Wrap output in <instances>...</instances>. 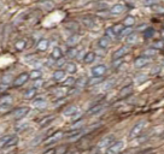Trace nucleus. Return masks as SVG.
<instances>
[{"label": "nucleus", "instance_id": "f257e3e1", "mask_svg": "<svg viewBox=\"0 0 164 154\" xmlns=\"http://www.w3.org/2000/svg\"><path fill=\"white\" fill-rule=\"evenodd\" d=\"M145 127H146V122H145V121H140V122H138V123L133 127V129L130 130V133H129V139H130V140H133V139L139 137V136L141 135L143 130L145 129Z\"/></svg>", "mask_w": 164, "mask_h": 154}, {"label": "nucleus", "instance_id": "f03ea898", "mask_svg": "<svg viewBox=\"0 0 164 154\" xmlns=\"http://www.w3.org/2000/svg\"><path fill=\"white\" fill-rule=\"evenodd\" d=\"M64 137V133L63 131H57V133H54V134H52V135H50V136H47L45 140H44V145L45 146H48V145H53V143H56V142H58L61 139H63Z\"/></svg>", "mask_w": 164, "mask_h": 154}, {"label": "nucleus", "instance_id": "7ed1b4c3", "mask_svg": "<svg viewBox=\"0 0 164 154\" xmlns=\"http://www.w3.org/2000/svg\"><path fill=\"white\" fill-rule=\"evenodd\" d=\"M123 146H124L123 141H115L113 143H111V145L106 148L105 154H118L122 151Z\"/></svg>", "mask_w": 164, "mask_h": 154}, {"label": "nucleus", "instance_id": "20e7f679", "mask_svg": "<svg viewBox=\"0 0 164 154\" xmlns=\"http://www.w3.org/2000/svg\"><path fill=\"white\" fill-rule=\"evenodd\" d=\"M92 75L93 77H103L106 72V65L104 64H99V65H95L92 68Z\"/></svg>", "mask_w": 164, "mask_h": 154}, {"label": "nucleus", "instance_id": "39448f33", "mask_svg": "<svg viewBox=\"0 0 164 154\" xmlns=\"http://www.w3.org/2000/svg\"><path fill=\"white\" fill-rule=\"evenodd\" d=\"M28 80H29V74L23 72V74H21L19 76H17V77L13 80L12 86H13V87H21V86H23Z\"/></svg>", "mask_w": 164, "mask_h": 154}, {"label": "nucleus", "instance_id": "423d86ee", "mask_svg": "<svg viewBox=\"0 0 164 154\" xmlns=\"http://www.w3.org/2000/svg\"><path fill=\"white\" fill-rule=\"evenodd\" d=\"M115 142V136L113 135H107V136H105V137H103L100 141H99V143H98V148H107L111 143H113Z\"/></svg>", "mask_w": 164, "mask_h": 154}, {"label": "nucleus", "instance_id": "0eeeda50", "mask_svg": "<svg viewBox=\"0 0 164 154\" xmlns=\"http://www.w3.org/2000/svg\"><path fill=\"white\" fill-rule=\"evenodd\" d=\"M128 52H129V47H128V46H122V47H120V48L112 54V58H113V60L122 59Z\"/></svg>", "mask_w": 164, "mask_h": 154}, {"label": "nucleus", "instance_id": "6e6552de", "mask_svg": "<svg viewBox=\"0 0 164 154\" xmlns=\"http://www.w3.org/2000/svg\"><path fill=\"white\" fill-rule=\"evenodd\" d=\"M28 112H29V107H19V108H16L12 111V116L16 119H21V118L25 117L28 115Z\"/></svg>", "mask_w": 164, "mask_h": 154}, {"label": "nucleus", "instance_id": "1a4fd4ad", "mask_svg": "<svg viewBox=\"0 0 164 154\" xmlns=\"http://www.w3.org/2000/svg\"><path fill=\"white\" fill-rule=\"evenodd\" d=\"M150 63V58H147V57H138L135 60H134V66L136 68V69H141V68H144L145 65H147Z\"/></svg>", "mask_w": 164, "mask_h": 154}, {"label": "nucleus", "instance_id": "9d476101", "mask_svg": "<svg viewBox=\"0 0 164 154\" xmlns=\"http://www.w3.org/2000/svg\"><path fill=\"white\" fill-rule=\"evenodd\" d=\"M124 11V5H122V4H116V5H113L111 8H110V14H112V16H118V14H121L122 12Z\"/></svg>", "mask_w": 164, "mask_h": 154}, {"label": "nucleus", "instance_id": "9b49d317", "mask_svg": "<svg viewBox=\"0 0 164 154\" xmlns=\"http://www.w3.org/2000/svg\"><path fill=\"white\" fill-rule=\"evenodd\" d=\"M50 46V40L48 39H41L39 40L38 45H36V49L40 51V52H45Z\"/></svg>", "mask_w": 164, "mask_h": 154}, {"label": "nucleus", "instance_id": "f8f14e48", "mask_svg": "<svg viewBox=\"0 0 164 154\" xmlns=\"http://www.w3.org/2000/svg\"><path fill=\"white\" fill-rule=\"evenodd\" d=\"M79 111V108H77V106H75V105H70V106H68L64 111H63V115L64 116H69V117H71V116H74L76 112Z\"/></svg>", "mask_w": 164, "mask_h": 154}, {"label": "nucleus", "instance_id": "ddd939ff", "mask_svg": "<svg viewBox=\"0 0 164 154\" xmlns=\"http://www.w3.org/2000/svg\"><path fill=\"white\" fill-rule=\"evenodd\" d=\"M64 78H65V71H63V70H56L53 72V80L56 82H62Z\"/></svg>", "mask_w": 164, "mask_h": 154}, {"label": "nucleus", "instance_id": "4468645a", "mask_svg": "<svg viewBox=\"0 0 164 154\" xmlns=\"http://www.w3.org/2000/svg\"><path fill=\"white\" fill-rule=\"evenodd\" d=\"M132 92H133V87H132V84H129V86H127V87H123V88L121 89V92H120L118 96H120V98H124V96H128V95H130V94H132Z\"/></svg>", "mask_w": 164, "mask_h": 154}, {"label": "nucleus", "instance_id": "2eb2a0df", "mask_svg": "<svg viewBox=\"0 0 164 154\" xmlns=\"http://www.w3.org/2000/svg\"><path fill=\"white\" fill-rule=\"evenodd\" d=\"M104 108V106L101 105V104H98V105H95V106H93L92 108H89L88 111H87V115L88 116H94V115H98L101 110Z\"/></svg>", "mask_w": 164, "mask_h": 154}, {"label": "nucleus", "instance_id": "dca6fc26", "mask_svg": "<svg viewBox=\"0 0 164 154\" xmlns=\"http://www.w3.org/2000/svg\"><path fill=\"white\" fill-rule=\"evenodd\" d=\"M12 96L11 95H2L0 98V106H11Z\"/></svg>", "mask_w": 164, "mask_h": 154}, {"label": "nucleus", "instance_id": "f3484780", "mask_svg": "<svg viewBox=\"0 0 164 154\" xmlns=\"http://www.w3.org/2000/svg\"><path fill=\"white\" fill-rule=\"evenodd\" d=\"M109 45H110V39H109V37H106V36L100 37V39H99V41H98V46H99L100 48H103V49L107 48V47H109Z\"/></svg>", "mask_w": 164, "mask_h": 154}, {"label": "nucleus", "instance_id": "a211bd4d", "mask_svg": "<svg viewBox=\"0 0 164 154\" xmlns=\"http://www.w3.org/2000/svg\"><path fill=\"white\" fill-rule=\"evenodd\" d=\"M35 95H36V89H35L34 87L27 89V90L24 92V94H23V96H24L25 100H30V99H33Z\"/></svg>", "mask_w": 164, "mask_h": 154}, {"label": "nucleus", "instance_id": "6ab92c4d", "mask_svg": "<svg viewBox=\"0 0 164 154\" xmlns=\"http://www.w3.org/2000/svg\"><path fill=\"white\" fill-rule=\"evenodd\" d=\"M54 118H56L54 116H50V117H45V118H42L41 121H39V127H40V128H44V127H46V125L51 124V122H52Z\"/></svg>", "mask_w": 164, "mask_h": 154}, {"label": "nucleus", "instance_id": "aec40b11", "mask_svg": "<svg viewBox=\"0 0 164 154\" xmlns=\"http://www.w3.org/2000/svg\"><path fill=\"white\" fill-rule=\"evenodd\" d=\"M51 58H52L53 60H58V59L62 58V51H61L59 47H54V48H53V51H52V53H51Z\"/></svg>", "mask_w": 164, "mask_h": 154}, {"label": "nucleus", "instance_id": "412c9836", "mask_svg": "<svg viewBox=\"0 0 164 154\" xmlns=\"http://www.w3.org/2000/svg\"><path fill=\"white\" fill-rule=\"evenodd\" d=\"M80 41V36L77 35V34H73L69 39H68V45L69 46H75V45H77V42Z\"/></svg>", "mask_w": 164, "mask_h": 154}, {"label": "nucleus", "instance_id": "4be33fe9", "mask_svg": "<svg viewBox=\"0 0 164 154\" xmlns=\"http://www.w3.org/2000/svg\"><path fill=\"white\" fill-rule=\"evenodd\" d=\"M33 105H34L35 108H46L47 107V101L44 100V99H39V100H35Z\"/></svg>", "mask_w": 164, "mask_h": 154}, {"label": "nucleus", "instance_id": "5701e85b", "mask_svg": "<svg viewBox=\"0 0 164 154\" xmlns=\"http://www.w3.org/2000/svg\"><path fill=\"white\" fill-rule=\"evenodd\" d=\"M65 69H67V71H68L69 74H75V72L77 71V66H76V64L73 63V61L67 63V64H65Z\"/></svg>", "mask_w": 164, "mask_h": 154}, {"label": "nucleus", "instance_id": "b1692460", "mask_svg": "<svg viewBox=\"0 0 164 154\" xmlns=\"http://www.w3.org/2000/svg\"><path fill=\"white\" fill-rule=\"evenodd\" d=\"M103 81V77H92L89 80H87V86L88 87H93L95 84H99Z\"/></svg>", "mask_w": 164, "mask_h": 154}, {"label": "nucleus", "instance_id": "393cba45", "mask_svg": "<svg viewBox=\"0 0 164 154\" xmlns=\"http://www.w3.org/2000/svg\"><path fill=\"white\" fill-rule=\"evenodd\" d=\"M83 87H87V78L86 77H80L79 80L75 81V88H83Z\"/></svg>", "mask_w": 164, "mask_h": 154}, {"label": "nucleus", "instance_id": "a878e982", "mask_svg": "<svg viewBox=\"0 0 164 154\" xmlns=\"http://www.w3.org/2000/svg\"><path fill=\"white\" fill-rule=\"evenodd\" d=\"M112 31H113V34L116 35V36H118L121 33H122V30L124 29V25L123 24H121V23H117V24H115L112 28Z\"/></svg>", "mask_w": 164, "mask_h": 154}, {"label": "nucleus", "instance_id": "bb28decb", "mask_svg": "<svg viewBox=\"0 0 164 154\" xmlns=\"http://www.w3.org/2000/svg\"><path fill=\"white\" fill-rule=\"evenodd\" d=\"M94 59H95V53H94V52H88V53L84 55L83 61H84L86 64H90V63L94 61Z\"/></svg>", "mask_w": 164, "mask_h": 154}, {"label": "nucleus", "instance_id": "cd10ccee", "mask_svg": "<svg viewBox=\"0 0 164 154\" xmlns=\"http://www.w3.org/2000/svg\"><path fill=\"white\" fill-rule=\"evenodd\" d=\"M17 142H18V137H17V136H12V137L6 142V145L4 146V148L13 147V146H16V145H17Z\"/></svg>", "mask_w": 164, "mask_h": 154}, {"label": "nucleus", "instance_id": "c85d7f7f", "mask_svg": "<svg viewBox=\"0 0 164 154\" xmlns=\"http://www.w3.org/2000/svg\"><path fill=\"white\" fill-rule=\"evenodd\" d=\"M134 24H135V18H134L133 16H127V17L124 18V24H123V25L130 28V27L134 25Z\"/></svg>", "mask_w": 164, "mask_h": 154}, {"label": "nucleus", "instance_id": "c756f323", "mask_svg": "<svg viewBox=\"0 0 164 154\" xmlns=\"http://www.w3.org/2000/svg\"><path fill=\"white\" fill-rule=\"evenodd\" d=\"M126 41H127V43H128V45H133V43H135V42L138 41V35H136V34H134V33H132L130 35H128V36H127Z\"/></svg>", "mask_w": 164, "mask_h": 154}, {"label": "nucleus", "instance_id": "7c9ffc66", "mask_svg": "<svg viewBox=\"0 0 164 154\" xmlns=\"http://www.w3.org/2000/svg\"><path fill=\"white\" fill-rule=\"evenodd\" d=\"M40 77H41V71H40V70H33V71L29 74V78H31V80H34V81L40 80Z\"/></svg>", "mask_w": 164, "mask_h": 154}, {"label": "nucleus", "instance_id": "2f4dec72", "mask_svg": "<svg viewBox=\"0 0 164 154\" xmlns=\"http://www.w3.org/2000/svg\"><path fill=\"white\" fill-rule=\"evenodd\" d=\"M75 78L74 77H68L67 80H64L63 81V87H73V86H75Z\"/></svg>", "mask_w": 164, "mask_h": 154}, {"label": "nucleus", "instance_id": "473e14b6", "mask_svg": "<svg viewBox=\"0 0 164 154\" xmlns=\"http://www.w3.org/2000/svg\"><path fill=\"white\" fill-rule=\"evenodd\" d=\"M64 24L69 30H79V24L76 22H65Z\"/></svg>", "mask_w": 164, "mask_h": 154}, {"label": "nucleus", "instance_id": "72a5a7b5", "mask_svg": "<svg viewBox=\"0 0 164 154\" xmlns=\"http://www.w3.org/2000/svg\"><path fill=\"white\" fill-rule=\"evenodd\" d=\"M25 46H27V42H25L24 40H18V41L15 43V47H16L17 51H23V49L25 48Z\"/></svg>", "mask_w": 164, "mask_h": 154}, {"label": "nucleus", "instance_id": "f704fd0d", "mask_svg": "<svg viewBox=\"0 0 164 154\" xmlns=\"http://www.w3.org/2000/svg\"><path fill=\"white\" fill-rule=\"evenodd\" d=\"M155 29H152V28H147V29H145V31H144V37L145 39H151L153 35H155Z\"/></svg>", "mask_w": 164, "mask_h": 154}, {"label": "nucleus", "instance_id": "c9c22d12", "mask_svg": "<svg viewBox=\"0 0 164 154\" xmlns=\"http://www.w3.org/2000/svg\"><path fill=\"white\" fill-rule=\"evenodd\" d=\"M77 54H79V51H77V48H69L68 51H67V55L69 57V58H75V57H77Z\"/></svg>", "mask_w": 164, "mask_h": 154}, {"label": "nucleus", "instance_id": "e433bc0d", "mask_svg": "<svg viewBox=\"0 0 164 154\" xmlns=\"http://www.w3.org/2000/svg\"><path fill=\"white\" fill-rule=\"evenodd\" d=\"M11 82H13L12 81V76L11 75H4L2 77H1V83H4V84H10Z\"/></svg>", "mask_w": 164, "mask_h": 154}, {"label": "nucleus", "instance_id": "4c0bfd02", "mask_svg": "<svg viewBox=\"0 0 164 154\" xmlns=\"http://www.w3.org/2000/svg\"><path fill=\"white\" fill-rule=\"evenodd\" d=\"M83 24L87 27V28H93L94 27V22L90 19V18H83Z\"/></svg>", "mask_w": 164, "mask_h": 154}, {"label": "nucleus", "instance_id": "58836bf2", "mask_svg": "<svg viewBox=\"0 0 164 154\" xmlns=\"http://www.w3.org/2000/svg\"><path fill=\"white\" fill-rule=\"evenodd\" d=\"M130 34H132V28H124V29L122 30V33H121L118 36H121V37H124V36H126V37H127V36L130 35Z\"/></svg>", "mask_w": 164, "mask_h": 154}, {"label": "nucleus", "instance_id": "ea45409f", "mask_svg": "<svg viewBox=\"0 0 164 154\" xmlns=\"http://www.w3.org/2000/svg\"><path fill=\"white\" fill-rule=\"evenodd\" d=\"M11 137H12L11 135H7V136L1 137V139H0V148H4V146L6 145V142H7V141H8Z\"/></svg>", "mask_w": 164, "mask_h": 154}, {"label": "nucleus", "instance_id": "a19ab883", "mask_svg": "<svg viewBox=\"0 0 164 154\" xmlns=\"http://www.w3.org/2000/svg\"><path fill=\"white\" fill-rule=\"evenodd\" d=\"M105 34H106L105 36H106V37H109V39H115V37H116V35L113 34V31H112V29H111V28H107V29H106V31H105Z\"/></svg>", "mask_w": 164, "mask_h": 154}, {"label": "nucleus", "instance_id": "79ce46f5", "mask_svg": "<svg viewBox=\"0 0 164 154\" xmlns=\"http://www.w3.org/2000/svg\"><path fill=\"white\" fill-rule=\"evenodd\" d=\"M157 48V49H162L163 48V41L162 40H158V41H155L153 42V49Z\"/></svg>", "mask_w": 164, "mask_h": 154}, {"label": "nucleus", "instance_id": "37998d69", "mask_svg": "<svg viewBox=\"0 0 164 154\" xmlns=\"http://www.w3.org/2000/svg\"><path fill=\"white\" fill-rule=\"evenodd\" d=\"M113 84H115V80H109L104 83V89H110Z\"/></svg>", "mask_w": 164, "mask_h": 154}, {"label": "nucleus", "instance_id": "c03bdc74", "mask_svg": "<svg viewBox=\"0 0 164 154\" xmlns=\"http://www.w3.org/2000/svg\"><path fill=\"white\" fill-rule=\"evenodd\" d=\"M27 127H28V123H21L16 127V131H22V130L27 129Z\"/></svg>", "mask_w": 164, "mask_h": 154}, {"label": "nucleus", "instance_id": "a18cd8bd", "mask_svg": "<svg viewBox=\"0 0 164 154\" xmlns=\"http://www.w3.org/2000/svg\"><path fill=\"white\" fill-rule=\"evenodd\" d=\"M156 53H157V51H156V49H153V48H152V49H146V51L144 52L145 57H147V58H149V55H155Z\"/></svg>", "mask_w": 164, "mask_h": 154}, {"label": "nucleus", "instance_id": "49530a36", "mask_svg": "<svg viewBox=\"0 0 164 154\" xmlns=\"http://www.w3.org/2000/svg\"><path fill=\"white\" fill-rule=\"evenodd\" d=\"M152 8H153V11H156V12H158V13H163L164 12L163 7H162V6H158L157 4H156V5H153V7H152Z\"/></svg>", "mask_w": 164, "mask_h": 154}, {"label": "nucleus", "instance_id": "de8ad7c7", "mask_svg": "<svg viewBox=\"0 0 164 154\" xmlns=\"http://www.w3.org/2000/svg\"><path fill=\"white\" fill-rule=\"evenodd\" d=\"M56 153L57 154H65L67 153V147H65V146L59 147V149H57V151H56Z\"/></svg>", "mask_w": 164, "mask_h": 154}, {"label": "nucleus", "instance_id": "09e8293b", "mask_svg": "<svg viewBox=\"0 0 164 154\" xmlns=\"http://www.w3.org/2000/svg\"><path fill=\"white\" fill-rule=\"evenodd\" d=\"M42 83H44V82H42V80H36V82L34 83V88H35V89H38L39 87H41V86H42Z\"/></svg>", "mask_w": 164, "mask_h": 154}, {"label": "nucleus", "instance_id": "8fccbe9b", "mask_svg": "<svg viewBox=\"0 0 164 154\" xmlns=\"http://www.w3.org/2000/svg\"><path fill=\"white\" fill-rule=\"evenodd\" d=\"M157 2L155 1V0H151V1H144V5L145 6H153V5H156Z\"/></svg>", "mask_w": 164, "mask_h": 154}, {"label": "nucleus", "instance_id": "3c124183", "mask_svg": "<svg viewBox=\"0 0 164 154\" xmlns=\"http://www.w3.org/2000/svg\"><path fill=\"white\" fill-rule=\"evenodd\" d=\"M122 64V59H118V60H113V63H112V66L113 68H117L118 65H121Z\"/></svg>", "mask_w": 164, "mask_h": 154}, {"label": "nucleus", "instance_id": "603ef678", "mask_svg": "<svg viewBox=\"0 0 164 154\" xmlns=\"http://www.w3.org/2000/svg\"><path fill=\"white\" fill-rule=\"evenodd\" d=\"M159 70H161V68H159V66H156V68H153V69L151 70V74H152V75H157V74L159 72Z\"/></svg>", "mask_w": 164, "mask_h": 154}, {"label": "nucleus", "instance_id": "864d4df0", "mask_svg": "<svg viewBox=\"0 0 164 154\" xmlns=\"http://www.w3.org/2000/svg\"><path fill=\"white\" fill-rule=\"evenodd\" d=\"M7 87H8L7 84H4V83H0V93H1V92H5V90L7 89Z\"/></svg>", "mask_w": 164, "mask_h": 154}, {"label": "nucleus", "instance_id": "5fc2aeb1", "mask_svg": "<svg viewBox=\"0 0 164 154\" xmlns=\"http://www.w3.org/2000/svg\"><path fill=\"white\" fill-rule=\"evenodd\" d=\"M44 154H56V149H54V148H50V149L45 151Z\"/></svg>", "mask_w": 164, "mask_h": 154}, {"label": "nucleus", "instance_id": "6e6d98bb", "mask_svg": "<svg viewBox=\"0 0 164 154\" xmlns=\"http://www.w3.org/2000/svg\"><path fill=\"white\" fill-rule=\"evenodd\" d=\"M62 64H64V59L63 58H61V59L57 60V65H62Z\"/></svg>", "mask_w": 164, "mask_h": 154}, {"label": "nucleus", "instance_id": "4d7b16f0", "mask_svg": "<svg viewBox=\"0 0 164 154\" xmlns=\"http://www.w3.org/2000/svg\"><path fill=\"white\" fill-rule=\"evenodd\" d=\"M144 28H146V25H144V24H143V25H140L138 29H139V30H144Z\"/></svg>", "mask_w": 164, "mask_h": 154}]
</instances>
